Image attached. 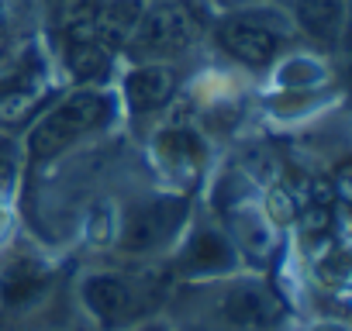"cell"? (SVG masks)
<instances>
[{
    "instance_id": "obj_6",
    "label": "cell",
    "mask_w": 352,
    "mask_h": 331,
    "mask_svg": "<svg viewBox=\"0 0 352 331\" xmlns=\"http://www.w3.org/2000/svg\"><path fill=\"white\" fill-rule=\"evenodd\" d=\"M176 87V76L173 69L166 66H142V69H131L128 80H124V97L131 104V111H152L159 104L169 100Z\"/></svg>"
},
{
    "instance_id": "obj_13",
    "label": "cell",
    "mask_w": 352,
    "mask_h": 331,
    "mask_svg": "<svg viewBox=\"0 0 352 331\" xmlns=\"http://www.w3.org/2000/svg\"><path fill=\"white\" fill-rule=\"evenodd\" d=\"M235 225H239V238H242V245H245L252 255H266V252H270L273 238H270V228L263 225V218H256V214H242V218H235Z\"/></svg>"
},
{
    "instance_id": "obj_1",
    "label": "cell",
    "mask_w": 352,
    "mask_h": 331,
    "mask_svg": "<svg viewBox=\"0 0 352 331\" xmlns=\"http://www.w3.org/2000/svg\"><path fill=\"white\" fill-rule=\"evenodd\" d=\"M107 114L104 97L97 93H73L69 100H63L32 135V155L35 159H49L56 152H63L73 138H80L83 131L97 128Z\"/></svg>"
},
{
    "instance_id": "obj_4",
    "label": "cell",
    "mask_w": 352,
    "mask_h": 331,
    "mask_svg": "<svg viewBox=\"0 0 352 331\" xmlns=\"http://www.w3.org/2000/svg\"><path fill=\"white\" fill-rule=\"evenodd\" d=\"M218 38H221V45H225L235 59H242V62H249V66H266V62L276 56V38H273V32H266V28H259V25H252V21H228V25H221Z\"/></svg>"
},
{
    "instance_id": "obj_9",
    "label": "cell",
    "mask_w": 352,
    "mask_h": 331,
    "mask_svg": "<svg viewBox=\"0 0 352 331\" xmlns=\"http://www.w3.org/2000/svg\"><path fill=\"white\" fill-rule=\"evenodd\" d=\"M66 62H69V73L76 80H94V76L107 73V49L97 38H90V42H69Z\"/></svg>"
},
{
    "instance_id": "obj_3",
    "label": "cell",
    "mask_w": 352,
    "mask_h": 331,
    "mask_svg": "<svg viewBox=\"0 0 352 331\" xmlns=\"http://www.w3.org/2000/svg\"><path fill=\"white\" fill-rule=\"evenodd\" d=\"M218 310L232 328H242V331H266L283 317L280 300L266 286H256V283H239L225 290Z\"/></svg>"
},
{
    "instance_id": "obj_14",
    "label": "cell",
    "mask_w": 352,
    "mask_h": 331,
    "mask_svg": "<svg viewBox=\"0 0 352 331\" xmlns=\"http://www.w3.org/2000/svg\"><path fill=\"white\" fill-rule=\"evenodd\" d=\"M38 107V93H28V90H21V93H11V97H4L0 100V121H8V124H14V121H25L32 111Z\"/></svg>"
},
{
    "instance_id": "obj_15",
    "label": "cell",
    "mask_w": 352,
    "mask_h": 331,
    "mask_svg": "<svg viewBox=\"0 0 352 331\" xmlns=\"http://www.w3.org/2000/svg\"><path fill=\"white\" fill-rule=\"evenodd\" d=\"M4 49H8V38H4V35H0V56H4Z\"/></svg>"
},
{
    "instance_id": "obj_16",
    "label": "cell",
    "mask_w": 352,
    "mask_h": 331,
    "mask_svg": "<svg viewBox=\"0 0 352 331\" xmlns=\"http://www.w3.org/2000/svg\"><path fill=\"white\" fill-rule=\"evenodd\" d=\"M0 21H4V11H0Z\"/></svg>"
},
{
    "instance_id": "obj_11",
    "label": "cell",
    "mask_w": 352,
    "mask_h": 331,
    "mask_svg": "<svg viewBox=\"0 0 352 331\" xmlns=\"http://www.w3.org/2000/svg\"><path fill=\"white\" fill-rule=\"evenodd\" d=\"M300 11V21L321 35V38H331L338 32V21H342V0H300L297 4Z\"/></svg>"
},
{
    "instance_id": "obj_12",
    "label": "cell",
    "mask_w": 352,
    "mask_h": 331,
    "mask_svg": "<svg viewBox=\"0 0 352 331\" xmlns=\"http://www.w3.org/2000/svg\"><path fill=\"white\" fill-rule=\"evenodd\" d=\"M38 286H42V273H38L35 266L21 262V266H14L4 279H0V297L11 300V304H18V300H28Z\"/></svg>"
},
{
    "instance_id": "obj_10",
    "label": "cell",
    "mask_w": 352,
    "mask_h": 331,
    "mask_svg": "<svg viewBox=\"0 0 352 331\" xmlns=\"http://www.w3.org/2000/svg\"><path fill=\"white\" fill-rule=\"evenodd\" d=\"M190 266L194 269H204V273H214V269H228L232 266V245L214 235V231H204L194 238L190 245Z\"/></svg>"
},
{
    "instance_id": "obj_2",
    "label": "cell",
    "mask_w": 352,
    "mask_h": 331,
    "mask_svg": "<svg viewBox=\"0 0 352 331\" xmlns=\"http://www.w3.org/2000/svg\"><path fill=\"white\" fill-rule=\"evenodd\" d=\"M138 45L145 52H180L194 42L197 35V21L194 14L176 4V0H162V4L142 11L138 18Z\"/></svg>"
},
{
    "instance_id": "obj_8",
    "label": "cell",
    "mask_w": 352,
    "mask_h": 331,
    "mask_svg": "<svg viewBox=\"0 0 352 331\" xmlns=\"http://www.w3.org/2000/svg\"><path fill=\"white\" fill-rule=\"evenodd\" d=\"M83 300L90 304V310L104 321H114L128 310L131 297H128V286L124 279L118 276H90L87 286H83Z\"/></svg>"
},
{
    "instance_id": "obj_5",
    "label": "cell",
    "mask_w": 352,
    "mask_h": 331,
    "mask_svg": "<svg viewBox=\"0 0 352 331\" xmlns=\"http://www.w3.org/2000/svg\"><path fill=\"white\" fill-rule=\"evenodd\" d=\"M176 214H180V207L166 204V201H159V204L138 211V214L128 221V228H124L121 249H124V252H148V249H155V245L162 242V235L173 228Z\"/></svg>"
},
{
    "instance_id": "obj_7",
    "label": "cell",
    "mask_w": 352,
    "mask_h": 331,
    "mask_svg": "<svg viewBox=\"0 0 352 331\" xmlns=\"http://www.w3.org/2000/svg\"><path fill=\"white\" fill-rule=\"evenodd\" d=\"M142 18V4L138 0H114L104 11L94 14V35L100 45H121L135 35Z\"/></svg>"
}]
</instances>
